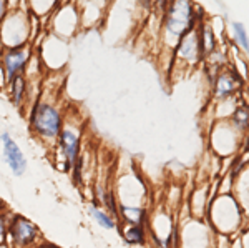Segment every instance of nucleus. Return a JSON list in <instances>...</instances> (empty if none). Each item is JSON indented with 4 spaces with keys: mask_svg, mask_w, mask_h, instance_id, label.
I'll return each instance as SVG.
<instances>
[{
    "mask_svg": "<svg viewBox=\"0 0 249 248\" xmlns=\"http://www.w3.org/2000/svg\"><path fill=\"white\" fill-rule=\"evenodd\" d=\"M27 120L30 132L40 142L55 147L65 123V112L58 100V94H55V90L43 89L40 97L29 109Z\"/></svg>",
    "mask_w": 249,
    "mask_h": 248,
    "instance_id": "obj_1",
    "label": "nucleus"
},
{
    "mask_svg": "<svg viewBox=\"0 0 249 248\" xmlns=\"http://www.w3.org/2000/svg\"><path fill=\"white\" fill-rule=\"evenodd\" d=\"M196 23H198V14L195 12V5L191 2L168 3L163 22V42L168 47L176 49L179 38L188 30L196 29Z\"/></svg>",
    "mask_w": 249,
    "mask_h": 248,
    "instance_id": "obj_2",
    "label": "nucleus"
},
{
    "mask_svg": "<svg viewBox=\"0 0 249 248\" xmlns=\"http://www.w3.org/2000/svg\"><path fill=\"white\" fill-rule=\"evenodd\" d=\"M82 137H83L82 120L78 117L73 118L71 115L65 114V123H63L60 137L53 147V153L57 155L55 165L58 167V163H62L63 165L62 172H65V173L71 170L73 163L82 155Z\"/></svg>",
    "mask_w": 249,
    "mask_h": 248,
    "instance_id": "obj_3",
    "label": "nucleus"
},
{
    "mask_svg": "<svg viewBox=\"0 0 249 248\" xmlns=\"http://www.w3.org/2000/svg\"><path fill=\"white\" fill-rule=\"evenodd\" d=\"M0 35L5 49H17L32 43V23L27 3H10L9 14L0 23Z\"/></svg>",
    "mask_w": 249,
    "mask_h": 248,
    "instance_id": "obj_4",
    "label": "nucleus"
},
{
    "mask_svg": "<svg viewBox=\"0 0 249 248\" xmlns=\"http://www.w3.org/2000/svg\"><path fill=\"white\" fill-rule=\"evenodd\" d=\"M208 213L211 223H214V229L223 235L232 233L241 225V207L238 200L232 198L230 193L219 195L214 202L210 200Z\"/></svg>",
    "mask_w": 249,
    "mask_h": 248,
    "instance_id": "obj_5",
    "label": "nucleus"
},
{
    "mask_svg": "<svg viewBox=\"0 0 249 248\" xmlns=\"http://www.w3.org/2000/svg\"><path fill=\"white\" fill-rule=\"evenodd\" d=\"M48 29L50 34L57 35L58 38L65 40L71 38L80 32V15L77 3H62L55 7L52 15L48 17Z\"/></svg>",
    "mask_w": 249,
    "mask_h": 248,
    "instance_id": "obj_6",
    "label": "nucleus"
},
{
    "mask_svg": "<svg viewBox=\"0 0 249 248\" xmlns=\"http://www.w3.org/2000/svg\"><path fill=\"white\" fill-rule=\"evenodd\" d=\"M42 233L38 227L29 218L15 213L9 220V231H7L5 245L9 248H34L42 242Z\"/></svg>",
    "mask_w": 249,
    "mask_h": 248,
    "instance_id": "obj_7",
    "label": "nucleus"
},
{
    "mask_svg": "<svg viewBox=\"0 0 249 248\" xmlns=\"http://www.w3.org/2000/svg\"><path fill=\"white\" fill-rule=\"evenodd\" d=\"M35 55L34 43H27L23 47H17V49H5L0 57V63L3 67V72L7 75V80H12L17 75L25 74L27 65Z\"/></svg>",
    "mask_w": 249,
    "mask_h": 248,
    "instance_id": "obj_8",
    "label": "nucleus"
},
{
    "mask_svg": "<svg viewBox=\"0 0 249 248\" xmlns=\"http://www.w3.org/2000/svg\"><path fill=\"white\" fill-rule=\"evenodd\" d=\"M0 142H2V152H3V162L9 165V169L15 177H22L27 172V158L23 152L20 150L18 143L12 138L9 132L0 134Z\"/></svg>",
    "mask_w": 249,
    "mask_h": 248,
    "instance_id": "obj_9",
    "label": "nucleus"
},
{
    "mask_svg": "<svg viewBox=\"0 0 249 248\" xmlns=\"http://www.w3.org/2000/svg\"><path fill=\"white\" fill-rule=\"evenodd\" d=\"M176 60H184L186 63H198L199 58L203 57L201 47L198 40V29H191L179 38L178 45L175 49Z\"/></svg>",
    "mask_w": 249,
    "mask_h": 248,
    "instance_id": "obj_10",
    "label": "nucleus"
},
{
    "mask_svg": "<svg viewBox=\"0 0 249 248\" xmlns=\"http://www.w3.org/2000/svg\"><path fill=\"white\" fill-rule=\"evenodd\" d=\"M7 94H9V98L12 102V105L15 109H22V107L27 105V94H29V83H27V77L25 75H17L12 80H9L7 83Z\"/></svg>",
    "mask_w": 249,
    "mask_h": 248,
    "instance_id": "obj_11",
    "label": "nucleus"
},
{
    "mask_svg": "<svg viewBox=\"0 0 249 248\" xmlns=\"http://www.w3.org/2000/svg\"><path fill=\"white\" fill-rule=\"evenodd\" d=\"M118 231L128 245H146V230L144 225H138V223H124V227H116Z\"/></svg>",
    "mask_w": 249,
    "mask_h": 248,
    "instance_id": "obj_12",
    "label": "nucleus"
},
{
    "mask_svg": "<svg viewBox=\"0 0 249 248\" xmlns=\"http://www.w3.org/2000/svg\"><path fill=\"white\" fill-rule=\"evenodd\" d=\"M120 217L124 223H138V225H146L148 222V211L143 207L135 205H120L118 207Z\"/></svg>",
    "mask_w": 249,
    "mask_h": 248,
    "instance_id": "obj_13",
    "label": "nucleus"
},
{
    "mask_svg": "<svg viewBox=\"0 0 249 248\" xmlns=\"http://www.w3.org/2000/svg\"><path fill=\"white\" fill-rule=\"evenodd\" d=\"M88 213H90V217L93 218L95 222L98 223L100 227H102V229H105V230H115L116 229V220L111 217L108 211L100 209L96 202H90V207H88Z\"/></svg>",
    "mask_w": 249,
    "mask_h": 248,
    "instance_id": "obj_14",
    "label": "nucleus"
},
{
    "mask_svg": "<svg viewBox=\"0 0 249 248\" xmlns=\"http://www.w3.org/2000/svg\"><path fill=\"white\" fill-rule=\"evenodd\" d=\"M238 83H239L238 75H231V74H228V72L221 74L218 78V85H216V97H219V98L230 97L232 92L236 90Z\"/></svg>",
    "mask_w": 249,
    "mask_h": 248,
    "instance_id": "obj_15",
    "label": "nucleus"
},
{
    "mask_svg": "<svg viewBox=\"0 0 249 248\" xmlns=\"http://www.w3.org/2000/svg\"><path fill=\"white\" fill-rule=\"evenodd\" d=\"M232 30H234V38L236 43L244 49V52H249V37H248V32L244 29V25L241 22H232Z\"/></svg>",
    "mask_w": 249,
    "mask_h": 248,
    "instance_id": "obj_16",
    "label": "nucleus"
},
{
    "mask_svg": "<svg viewBox=\"0 0 249 248\" xmlns=\"http://www.w3.org/2000/svg\"><path fill=\"white\" fill-rule=\"evenodd\" d=\"M100 200H102V205L105 207L108 213L115 218L118 215V200H116V195L111 190H105V193L102 195Z\"/></svg>",
    "mask_w": 249,
    "mask_h": 248,
    "instance_id": "obj_17",
    "label": "nucleus"
},
{
    "mask_svg": "<svg viewBox=\"0 0 249 248\" xmlns=\"http://www.w3.org/2000/svg\"><path fill=\"white\" fill-rule=\"evenodd\" d=\"M234 125L238 129H248L249 127V107H239L234 110Z\"/></svg>",
    "mask_w": 249,
    "mask_h": 248,
    "instance_id": "obj_18",
    "label": "nucleus"
},
{
    "mask_svg": "<svg viewBox=\"0 0 249 248\" xmlns=\"http://www.w3.org/2000/svg\"><path fill=\"white\" fill-rule=\"evenodd\" d=\"M9 10H10V2H7V0H0V23H2V20L7 17Z\"/></svg>",
    "mask_w": 249,
    "mask_h": 248,
    "instance_id": "obj_19",
    "label": "nucleus"
},
{
    "mask_svg": "<svg viewBox=\"0 0 249 248\" xmlns=\"http://www.w3.org/2000/svg\"><path fill=\"white\" fill-rule=\"evenodd\" d=\"M7 83H9V80H7V75L5 72H3V67L2 63H0V89H7Z\"/></svg>",
    "mask_w": 249,
    "mask_h": 248,
    "instance_id": "obj_20",
    "label": "nucleus"
},
{
    "mask_svg": "<svg viewBox=\"0 0 249 248\" xmlns=\"http://www.w3.org/2000/svg\"><path fill=\"white\" fill-rule=\"evenodd\" d=\"M239 238H241V243H243V248H249V227L243 231V235H241Z\"/></svg>",
    "mask_w": 249,
    "mask_h": 248,
    "instance_id": "obj_21",
    "label": "nucleus"
},
{
    "mask_svg": "<svg viewBox=\"0 0 249 248\" xmlns=\"http://www.w3.org/2000/svg\"><path fill=\"white\" fill-rule=\"evenodd\" d=\"M34 248H60V247L55 245V243H50V242H40L38 245H35Z\"/></svg>",
    "mask_w": 249,
    "mask_h": 248,
    "instance_id": "obj_22",
    "label": "nucleus"
},
{
    "mask_svg": "<svg viewBox=\"0 0 249 248\" xmlns=\"http://www.w3.org/2000/svg\"><path fill=\"white\" fill-rule=\"evenodd\" d=\"M231 248H243V243H241V238H239V240H234V242L231 243Z\"/></svg>",
    "mask_w": 249,
    "mask_h": 248,
    "instance_id": "obj_23",
    "label": "nucleus"
},
{
    "mask_svg": "<svg viewBox=\"0 0 249 248\" xmlns=\"http://www.w3.org/2000/svg\"><path fill=\"white\" fill-rule=\"evenodd\" d=\"M3 50H5V45H3V40H2V35H0V57H2Z\"/></svg>",
    "mask_w": 249,
    "mask_h": 248,
    "instance_id": "obj_24",
    "label": "nucleus"
},
{
    "mask_svg": "<svg viewBox=\"0 0 249 248\" xmlns=\"http://www.w3.org/2000/svg\"><path fill=\"white\" fill-rule=\"evenodd\" d=\"M0 248H9V247H7V245H0Z\"/></svg>",
    "mask_w": 249,
    "mask_h": 248,
    "instance_id": "obj_25",
    "label": "nucleus"
},
{
    "mask_svg": "<svg viewBox=\"0 0 249 248\" xmlns=\"http://www.w3.org/2000/svg\"><path fill=\"white\" fill-rule=\"evenodd\" d=\"M248 150H249V142H248Z\"/></svg>",
    "mask_w": 249,
    "mask_h": 248,
    "instance_id": "obj_26",
    "label": "nucleus"
}]
</instances>
